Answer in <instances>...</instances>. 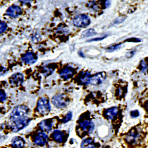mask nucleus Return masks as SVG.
I'll return each instance as SVG.
<instances>
[{
    "instance_id": "8",
    "label": "nucleus",
    "mask_w": 148,
    "mask_h": 148,
    "mask_svg": "<svg viewBox=\"0 0 148 148\" xmlns=\"http://www.w3.org/2000/svg\"><path fill=\"white\" fill-rule=\"evenodd\" d=\"M106 75L104 73H97L94 76L91 77L90 84L94 85H97L101 84V82L105 79Z\"/></svg>"
},
{
    "instance_id": "1",
    "label": "nucleus",
    "mask_w": 148,
    "mask_h": 148,
    "mask_svg": "<svg viewBox=\"0 0 148 148\" xmlns=\"http://www.w3.org/2000/svg\"><path fill=\"white\" fill-rule=\"evenodd\" d=\"M29 109L25 106H19L16 107L10 115V119L12 121H16L18 119L25 117L29 113Z\"/></svg>"
},
{
    "instance_id": "6",
    "label": "nucleus",
    "mask_w": 148,
    "mask_h": 148,
    "mask_svg": "<svg viewBox=\"0 0 148 148\" xmlns=\"http://www.w3.org/2000/svg\"><path fill=\"white\" fill-rule=\"evenodd\" d=\"M22 13V9L17 5H11L6 11L5 14L12 18H16L20 16Z\"/></svg>"
},
{
    "instance_id": "16",
    "label": "nucleus",
    "mask_w": 148,
    "mask_h": 148,
    "mask_svg": "<svg viewBox=\"0 0 148 148\" xmlns=\"http://www.w3.org/2000/svg\"><path fill=\"white\" fill-rule=\"evenodd\" d=\"M73 74H74L73 69L71 67H68L61 72V73H60V76L62 78L68 79L72 77Z\"/></svg>"
},
{
    "instance_id": "11",
    "label": "nucleus",
    "mask_w": 148,
    "mask_h": 148,
    "mask_svg": "<svg viewBox=\"0 0 148 148\" xmlns=\"http://www.w3.org/2000/svg\"><path fill=\"white\" fill-rule=\"evenodd\" d=\"M39 126L42 130L44 132H49L52 128L53 121L50 119L44 120L39 123Z\"/></svg>"
},
{
    "instance_id": "19",
    "label": "nucleus",
    "mask_w": 148,
    "mask_h": 148,
    "mask_svg": "<svg viewBox=\"0 0 148 148\" xmlns=\"http://www.w3.org/2000/svg\"><path fill=\"white\" fill-rule=\"evenodd\" d=\"M91 78V76L90 73L88 72L82 73L81 74V76L79 78V80L82 84H88L90 82Z\"/></svg>"
},
{
    "instance_id": "10",
    "label": "nucleus",
    "mask_w": 148,
    "mask_h": 148,
    "mask_svg": "<svg viewBox=\"0 0 148 148\" xmlns=\"http://www.w3.org/2000/svg\"><path fill=\"white\" fill-rule=\"evenodd\" d=\"M80 126L83 131L87 132L88 133H92L94 129V124L89 120H85L81 123Z\"/></svg>"
},
{
    "instance_id": "13",
    "label": "nucleus",
    "mask_w": 148,
    "mask_h": 148,
    "mask_svg": "<svg viewBox=\"0 0 148 148\" xmlns=\"http://www.w3.org/2000/svg\"><path fill=\"white\" fill-rule=\"evenodd\" d=\"M24 77L21 73H16L10 78V82L13 85H18L23 82Z\"/></svg>"
},
{
    "instance_id": "18",
    "label": "nucleus",
    "mask_w": 148,
    "mask_h": 148,
    "mask_svg": "<svg viewBox=\"0 0 148 148\" xmlns=\"http://www.w3.org/2000/svg\"><path fill=\"white\" fill-rule=\"evenodd\" d=\"M81 148H96L92 139H86L84 140L81 143Z\"/></svg>"
},
{
    "instance_id": "24",
    "label": "nucleus",
    "mask_w": 148,
    "mask_h": 148,
    "mask_svg": "<svg viewBox=\"0 0 148 148\" xmlns=\"http://www.w3.org/2000/svg\"><path fill=\"white\" fill-rule=\"evenodd\" d=\"M54 71V69L51 68L49 67H45L44 68V73L45 75L46 73L47 75H49V74H51Z\"/></svg>"
},
{
    "instance_id": "22",
    "label": "nucleus",
    "mask_w": 148,
    "mask_h": 148,
    "mask_svg": "<svg viewBox=\"0 0 148 148\" xmlns=\"http://www.w3.org/2000/svg\"><path fill=\"white\" fill-rule=\"evenodd\" d=\"M72 118V113L71 112H68L66 116H65V117L62 119V122L64 123H67L69 121H70Z\"/></svg>"
},
{
    "instance_id": "20",
    "label": "nucleus",
    "mask_w": 148,
    "mask_h": 148,
    "mask_svg": "<svg viewBox=\"0 0 148 148\" xmlns=\"http://www.w3.org/2000/svg\"><path fill=\"white\" fill-rule=\"evenodd\" d=\"M95 34H97V32L95 31L94 29H88L82 33L81 37L82 38H88V37L93 36Z\"/></svg>"
},
{
    "instance_id": "26",
    "label": "nucleus",
    "mask_w": 148,
    "mask_h": 148,
    "mask_svg": "<svg viewBox=\"0 0 148 148\" xmlns=\"http://www.w3.org/2000/svg\"><path fill=\"white\" fill-rule=\"evenodd\" d=\"M107 35H104L102 37H100V38H94V39H92L91 40H90L89 41H88V42H95V41H100V40H102L103 39H104L106 38H107Z\"/></svg>"
},
{
    "instance_id": "21",
    "label": "nucleus",
    "mask_w": 148,
    "mask_h": 148,
    "mask_svg": "<svg viewBox=\"0 0 148 148\" xmlns=\"http://www.w3.org/2000/svg\"><path fill=\"white\" fill-rule=\"evenodd\" d=\"M7 29V24L4 21H0V34L4 33Z\"/></svg>"
},
{
    "instance_id": "3",
    "label": "nucleus",
    "mask_w": 148,
    "mask_h": 148,
    "mask_svg": "<svg viewBox=\"0 0 148 148\" xmlns=\"http://www.w3.org/2000/svg\"><path fill=\"white\" fill-rule=\"evenodd\" d=\"M51 109L49 100L46 97H42L38 102L37 104V110L38 112L43 115L47 114L50 112Z\"/></svg>"
},
{
    "instance_id": "31",
    "label": "nucleus",
    "mask_w": 148,
    "mask_h": 148,
    "mask_svg": "<svg viewBox=\"0 0 148 148\" xmlns=\"http://www.w3.org/2000/svg\"><path fill=\"white\" fill-rule=\"evenodd\" d=\"M105 5H106V7H108L110 5V2L109 1H107L105 2Z\"/></svg>"
},
{
    "instance_id": "9",
    "label": "nucleus",
    "mask_w": 148,
    "mask_h": 148,
    "mask_svg": "<svg viewBox=\"0 0 148 148\" xmlns=\"http://www.w3.org/2000/svg\"><path fill=\"white\" fill-rule=\"evenodd\" d=\"M47 138L48 137L46 133L43 132L39 133L34 138V143L39 146H43L47 143Z\"/></svg>"
},
{
    "instance_id": "23",
    "label": "nucleus",
    "mask_w": 148,
    "mask_h": 148,
    "mask_svg": "<svg viewBox=\"0 0 148 148\" xmlns=\"http://www.w3.org/2000/svg\"><path fill=\"white\" fill-rule=\"evenodd\" d=\"M7 98L6 93L2 90H0V102L5 101Z\"/></svg>"
},
{
    "instance_id": "17",
    "label": "nucleus",
    "mask_w": 148,
    "mask_h": 148,
    "mask_svg": "<svg viewBox=\"0 0 148 148\" xmlns=\"http://www.w3.org/2000/svg\"><path fill=\"white\" fill-rule=\"evenodd\" d=\"M52 135L54 140L58 143H62L64 140V134L60 130H55Z\"/></svg>"
},
{
    "instance_id": "15",
    "label": "nucleus",
    "mask_w": 148,
    "mask_h": 148,
    "mask_svg": "<svg viewBox=\"0 0 148 148\" xmlns=\"http://www.w3.org/2000/svg\"><path fill=\"white\" fill-rule=\"evenodd\" d=\"M24 145H25V141L21 137L16 136L12 139L11 145L14 148H21Z\"/></svg>"
},
{
    "instance_id": "5",
    "label": "nucleus",
    "mask_w": 148,
    "mask_h": 148,
    "mask_svg": "<svg viewBox=\"0 0 148 148\" xmlns=\"http://www.w3.org/2000/svg\"><path fill=\"white\" fill-rule=\"evenodd\" d=\"M52 104L57 108H63L66 107L68 104V98L63 94H56L52 98Z\"/></svg>"
},
{
    "instance_id": "7",
    "label": "nucleus",
    "mask_w": 148,
    "mask_h": 148,
    "mask_svg": "<svg viewBox=\"0 0 148 148\" xmlns=\"http://www.w3.org/2000/svg\"><path fill=\"white\" fill-rule=\"evenodd\" d=\"M38 56L33 52H28L21 58V61L27 65H33L38 60Z\"/></svg>"
},
{
    "instance_id": "25",
    "label": "nucleus",
    "mask_w": 148,
    "mask_h": 148,
    "mask_svg": "<svg viewBox=\"0 0 148 148\" xmlns=\"http://www.w3.org/2000/svg\"><path fill=\"white\" fill-rule=\"evenodd\" d=\"M121 46V44H119V45H114V46H112L111 47H110L107 50H108V52H113L115 50H117V49H119Z\"/></svg>"
},
{
    "instance_id": "27",
    "label": "nucleus",
    "mask_w": 148,
    "mask_h": 148,
    "mask_svg": "<svg viewBox=\"0 0 148 148\" xmlns=\"http://www.w3.org/2000/svg\"><path fill=\"white\" fill-rule=\"evenodd\" d=\"M130 116L132 117H138L139 116V112L138 110H134V111H132L130 113Z\"/></svg>"
},
{
    "instance_id": "29",
    "label": "nucleus",
    "mask_w": 148,
    "mask_h": 148,
    "mask_svg": "<svg viewBox=\"0 0 148 148\" xmlns=\"http://www.w3.org/2000/svg\"><path fill=\"white\" fill-rule=\"evenodd\" d=\"M141 64H142V72H145L146 71V69H147V65H146V64H145V61H143V60H142V63H141Z\"/></svg>"
},
{
    "instance_id": "2",
    "label": "nucleus",
    "mask_w": 148,
    "mask_h": 148,
    "mask_svg": "<svg viewBox=\"0 0 148 148\" xmlns=\"http://www.w3.org/2000/svg\"><path fill=\"white\" fill-rule=\"evenodd\" d=\"M91 24V19L86 14H79L73 19V24L75 27L85 28Z\"/></svg>"
},
{
    "instance_id": "28",
    "label": "nucleus",
    "mask_w": 148,
    "mask_h": 148,
    "mask_svg": "<svg viewBox=\"0 0 148 148\" xmlns=\"http://www.w3.org/2000/svg\"><path fill=\"white\" fill-rule=\"evenodd\" d=\"M41 37L39 34H35L32 38V40L34 42H39L40 40Z\"/></svg>"
},
{
    "instance_id": "14",
    "label": "nucleus",
    "mask_w": 148,
    "mask_h": 148,
    "mask_svg": "<svg viewBox=\"0 0 148 148\" xmlns=\"http://www.w3.org/2000/svg\"><path fill=\"white\" fill-rule=\"evenodd\" d=\"M118 114V108L117 107H112L106 110V116L108 120H114Z\"/></svg>"
},
{
    "instance_id": "4",
    "label": "nucleus",
    "mask_w": 148,
    "mask_h": 148,
    "mask_svg": "<svg viewBox=\"0 0 148 148\" xmlns=\"http://www.w3.org/2000/svg\"><path fill=\"white\" fill-rule=\"evenodd\" d=\"M31 121V119L28 117H24L17 120L14 121L11 125V129L14 132L18 131L27 127Z\"/></svg>"
},
{
    "instance_id": "30",
    "label": "nucleus",
    "mask_w": 148,
    "mask_h": 148,
    "mask_svg": "<svg viewBox=\"0 0 148 148\" xmlns=\"http://www.w3.org/2000/svg\"><path fill=\"white\" fill-rule=\"evenodd\" d=\"M125 20V18L124 17H120V18H119L117 19H116L115 21H114V23H116V24H119L120 23H121L123 22V21H124Z\"/></svg>"
},
{
    "instance_id": "12",
    "label": "nucleus",
    "mask_w": 148,
    "mask_h": 148,
    "mask_svg": "<svg viewBox=\"0 0 148 148\" xmlns=\"http://www.w3.org/2000/svg\"><path fill=\"white\" fill-rule=\"evenodd\" d=\"M139 139H140L139 133L136 131H132L126 137L127 141L132 145L138 143Z\"/></svg>"
}]
</instances>
